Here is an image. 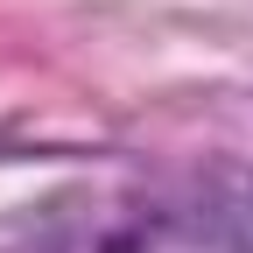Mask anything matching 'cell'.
<instances>
[{
	"label": "cell",
	"mask_w": 253,
	"mask_h": 253,
	"mask_svg": "<svg viewBox=\"0 0 253 253\" xmlns=\"http://www.w3.org/2000/svg\"><path fill=\"white\" fill-rule=\"evenodd\" d=\"M91 253H134V239H106V246H91Z\"/></svg>",
	"instance_id": "1"
},
{
	"label": "cell",
	"mask_w": 253,
	"mask_h": 253,
	"mask_svg": "<svg viewBox=\"0 0 253 253\" xmlns=\"http://www.w3.org/2000/svg\"><path fill=\"white\" fill-rule=\"evenodd\" d=\"M246 225H253V183H246Z\"/></svg>",
	"instance_id": "2"
}]
</instances>
